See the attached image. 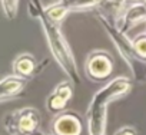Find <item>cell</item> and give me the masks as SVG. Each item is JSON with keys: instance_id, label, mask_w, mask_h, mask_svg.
I'll list each match as a JSON object with an SVG mask.
<instances>
[{"instance_id": "6da1fadb", "label": "cell", "mask_w": 146, "mask_h": 135, "mask_svg": "<svg viewBox=\"0 0 146 135\" xmlns=\"http://www.w3.org/2000/svg\"><path fill=\"white\" fill-rule=\"evenodd\" d=\"M130 89H132L130 79L125 76H117L110 82H108L93 95L86 112L89 135H105L109 104L113 102L116 98L126 95Z\"/></svg>"}, {"instance_id": "7a4b0ae2", "label": "cell", "mask_w": 146, "mask_h": 135, "mask_svg": "<svg viewBox=\"0 0 146 135\" xmlns=\"http://www.w3.org/2000/svg\"><path fill=\"white\" fill-rule=\"evenodd\" d=\"M44 23V30L47 33V39H49V46L50 50L54 56V59L57 60L59 66L62 68V71L69 76V81H72L75 85L80 84V76L78 72V66H76V60L73 57L64 37L62 36L60 30L50 23V19H46Z\"/></svg>"}, {"instance_id": "3957f363", "label": "cell", "mask_w": 146, "mask_h": 135, "mask_svg": "<svg viewBox=\"0 0 146 135\" xmlns=\"http://www.w3.org/2000/svg\"><path fill=\"white\" fill-rule=\"evenodd\" d=\"M39 125L40 114L32 106L9 112L3 119V128L9 135H32L39 129Z\"/></svg>"}, {"instance_id": "277c9868", "label": "cell", "mask_w": 146, "mask_h": 135, "mask_svg": "<svg viewBox=\"0 0 146 135\" xmlns=\"http://www.w3.org/2000/svg\"><path fill=\"white\" fill-rule=\"evenodd\" d=\"M85 71L89 79L95 82H102L108 79L113 72V59L108 52L96 50L89 55L85 65Z\"/></svg>"}, {"instance_id": "5b68a950", "label": "cell", "mask_w": 146, "mask_h": 135, "mask_svg": "<svg viewBox=\"0 0 146 135\" xmlns=\"http://www.w3.org/2000/svg\"><path fill=\"white\" fill-rule=\"evenodd\" d=\"M82 129V119L73 111H64L59 114L52 124V135H80Z\"/></svg>"}, {"instance_id": "8992f818", "label": "cell", "mask_w": 146, "mask_h": 135, "mask_svg": "<svg viewBox=\"0 0 146 135\" xmlns=\"http://www.w3.org/2000/svg\"><path fill=\"white\" fill-rule=\"evenodd\" d=\"M72 81H62L60 84L56 85V88L52 91L46 101V108L50 114H62L66 109L67 102L73 96V86L70 84Z\"/></svg>"}, {"instance_id": "52a82bcc", "label": "cell", "mask_w": 146, "mask_h": 135, "mask_svg": "<svg viewBox=\"0 0 146 135\" xmlns=\"http://www.w3.org/2000/svg\"><path fill=\"white\" fill-rule=\"evenodd\" d=\"M27 82L29 79H25L17 75L5 76L2 79V84H0V98H2V101L17 96L23 91V88L27 85Z\"/></svg>"}, {"instance_id": "ba28073f", "label": "cell", "mask_w": 146, "mask_h": 135, "mask_svg": "<svg viewBox=\"0 0 146 135\" xmlns=\"http://www.w3.org/2000/svg\"><path fill=\"white\" fill-rule=\"evenodd\" d=\"M37 72L39 71H37V66H36V60L29 53L20 55L13 62V75L22 76L25 79H32Z\"/></svg>"}, {"instance_id": "9c48e42d", "label": "cell", "mask_w": 146, "mask_h": 135, "mask_svg": "<svg viewBox=\"0 0 146 135\" xmlns=\"http://www.w3.org/2000/svg\"><path fill=\"white\" fill-rule=\"evenodd\" d=\"M67 13V9L63 7V6H53L52 9H49L46 12V16L52 20V22H57V20H62Z\"/></svg>"}, {"instance_id": "30bf717a", "label": "cell", "mask_w": 146, "mask_h": 135, "mask_svg": "<svg viewBox=\"0 0 146 135\" xmlns=\"http://www.w3.org/2000/svg\"><path fill=\"white\" fill-rule=\"evenodd\" d=\"M135 50L140 59H146V36H140L133 42Z\"/></svg>"}, {"instance_id": "8fae6325", "label": "cell", "mask_w": 146, "mask_h": 135, "mask_svg": "<svg viewBox=\"0 0 146 135\" xmlns=\"http://www.w3.org/2000/svg\"><path fill=\"white\" fill-rule=\"evenodd\" d=\"M3 6H5V12L6 15L12 19L16 15L17 10V0H3Z\"/></svg>"}, {"instance_id": "7c38bea8", "label": "cell", "mask_w": 146, "mask_h": 135, "mask_svg": "<svg viewBox=\"0 0 146 135\" xmlns=\"http://www.w3.org/2000/svg\"><path fill=\"white\" fill-rule=\"evenodd\" d=\"M115 135H136V131H135L132 126H123V128H120Z\"/></svg>"}, {"instance_id": "4fadbf2b", "label": "cell", "mask_w": 146, "mask_h": 135, "mask_svg": "<svg viewBox=\"0 0 146 135\" xmlns=\"http://www.w3.org/2000/svg\"><path fill=\"white\" fill-rule=\"evenodd\" d=\"M32 135H46V134H43L42 131H39V129H37V131H36V132H33Z\"/></svg>"}]
</instances>
